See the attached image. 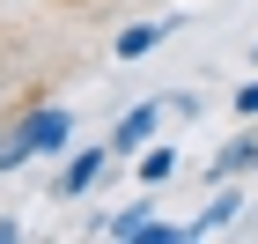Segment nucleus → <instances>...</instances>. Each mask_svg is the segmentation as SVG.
I'll return each mask as SVG.
<instances>
[{
  "label": "nucleus",
  "instance_id": "39448f33",
  "mask_svg": "<svg viewBox=\"0 0 258 244\" xmlns=\"http://www.w3.org/2000/svg\"><path fill=\"white\" fill-rule=\"evenodd\" d=\"M162 37H170V22H125L118 37H111V52H118V60H148Z\"/></svg>",
  "mask_w": 258,
  "mask_h": 244
},
{
  "label": "nucleus",
  "instance_id": "0eeeda50",
  "mask_svg": "<svg viewBox=\"0 0 258 244\" xmlns=\"http://www.w3.org/2000/svg\"><path fill=\"white\" fill-rule=\"evenodd\" d=\"M148 222H155V200H133V207H118V215L103 222V237H111V244H133Z\"/></svg>",
  "mask_w": 258,
  "mask_h": 244
},
{
  "label": "nucleus",
  "instance_id": "6e6552de",
  "mask_svg": "<svg viewBox=\"0 0 258 244\" xmlns=\"http://www.w3.org/2000/svg\"><path fill=\"white\" fill-rule=\"evenodd\" d=\"M170 178H177V148L148 141V148H140V185H170Z\"/></svg>",
  "mask_w": 258,
  "mask_h": 244
},
{
  "label": "nucleus",
  "instance_id": "9b49d317",
  "mask_svg": "<svg viewBox=\"0 0 258 244\" xmlns=\"http://www.w3.org/2000/svg\"><path fill=\"white\" fill-rule=\"evenodd\" d=\"M59 8H103V0H59Z\"/></svg>",
  "mask_w": 258,
  "mask_h": 244
},
{
  "label": "nucleus",
  "instance_id": "f257e3e1",
  "mask_svg": "<svg viewBox=\"0 0 258 244\" xmlns=\"http://www.w3.org/2000/svg\"><path fill=\"white\" fill-rule=\"evenodd\" d=\"M67 141H74V111H59V104H30V111L0 133V170H22V163H37V156H59Z\"/></svg>",
  "mask_w": 258,
  "mask_h": 244
},
{
  "label": "nucleus",
  "instance_id": "f03ea898",
  "mask_svg": "<svg viewBox=\"0 0 258 244\" xmlns=\"http://www.w3.org/2000/svg\"><path fill=\"white\" fill-rule=\"evenodd\" d=\"M162 111H170V104H162V96L133 104V111H125V119L111 126V156H140V148L155 141V119H162Z\"/></svg>",
  "mask_w": 258,
  "mask_h": 244
},
{
  "label": "nucleus",
  "instance_id": "20e7f679",
  "mask_svg": "<svg viewBox=\"0 0 258 244\" xmlns=\"http://www.w3.org/2000/svg\"><path fill=\"white\" fill-rule=\"evenodd\" d=\"M243 170H258V133H236V141H229V148H214V163H207V178H214V185L243 178Z\"/></svg>",
  "mask_w": 258,
  "mask_h": 244
},
{
  "label": "nucleus",
  "instance_id": "423d86ee",
  "mask_svg": "<svg viewBox=\"0 0 258 244\" xmlns=\"http://www.w3.org/2000/svg\"><path fill=\"white\" fill-rule=\"evenodd\" d=\"M236 215H243V192H236V178H229V185L214 192V207H207L199 222H184V229H192V237H214V229H229Z\"/></svg>",
  "mask_w": 258,
  "mask_h": 244
},
{
  "label": "nucleus",
  "instance_id": "1a4fd4ad",
  "mask_svg": "<svg viewBox=\"0 0 258 244\" xmlns=\"http://www.w3.org/2000/svg\"><path fill=\"white\" fill-rule=\"evenodd\" d=\"M162 104H170V119H184V126L207 111V96H192V89H162Z\"/></svg>",
  "mask_w": 258,
  "mask_h": 244
},
{
  "label": "nucleus",
  "instance_id": "f8f14e48",
  "mask_svg": "<svg viewBox=\"0 0 258 244\" xmlns=\"http://www.w3.org/2000/svg\"><path fill=\"white\" fill-rule=\"evenodd\" d=\"M251 215H258V207H251Z\"/></svg>",
  "mask_w": 258,
  "mask_h": 244
},
{
  "label": "nucleus",
  "instance_id": "7ed1b4c3",
  "mask_svg": "<svg viewBox=\"0 0 258 244\" xmlns=\"http://www.w3.org/2000/svg\"><path fill=\"white\" fill-rule=\"evenodd\" d=\"M111 163H118V156H111V141H103V148H74V156H67V170H59V200H81V192H89Z\"/></svg>",
  "mask_w": 258,
  "mask_h": 244
},
{
  "label": "nucleus",
  "instance_id": "9d476101",
  "mask_svg": "<svg viewBox=\"0 0 258 244\" xmlns=\"http://www.w3.org/2000/svg\"><path fill=\"white\" fill-rule=\"evenodd\" d=\"M229 104H236V119H251V126H258V81H243V89H236Z\"/></svg>",
  "mask_w": 258,
  "mask_h": 244
}]
</instances>
